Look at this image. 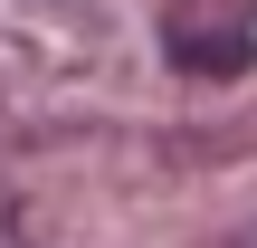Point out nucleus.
Returning a JSON list of instances; mask_svg holds the SVG:
<instances>
[{"label":"nucleus","instance_id":"1","mask_svg":"<svg viewBox=\"0 0 257 248\" xmlns=\"http://www.w3.org/2000/svg\"><path fill=\"white\" fill-rule=\"evenodd\" d=\"M181 67H238V38H172Z\"/></svg>","mask_w":257,"mask_h":248},{"label":"nucleus","instance_id":"2","mask_svg":"<svg viewBox=\"0 0 257 248\" xmlns=\"http://www.w3.org/2000/svg\"><path fill=\"white\" fill-rule=\"evenodd\" d=\"M248 248H257V239H248Z\"/></svg>","mask_w":257,"mask_h":248}]
</instances>
